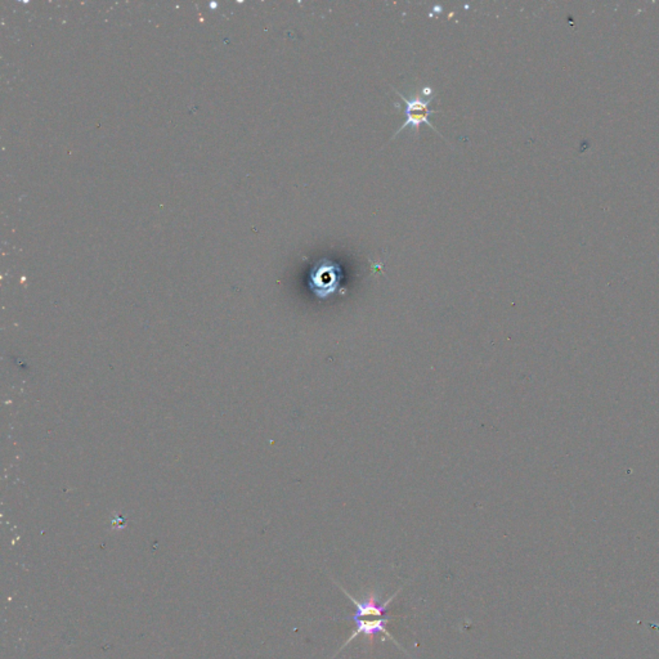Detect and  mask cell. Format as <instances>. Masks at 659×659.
<instances>
[{"label":"cell","instance_id":"cell-2","mask_svg":"<svg viewBox=\"0 0 659 659\" xmlns=\"http://www.w3.org/2000/svg\"><path fill=\"white\" fill-rule=\"evenodd\" d=\"M393 618H396V617L386 616V617L375 618L372 619V621H370L368 618L352 619V622H355V629H353L352 635L349 636V639L345 640L344 644L340 647V649L337 650V651L335 653L333 659H335V657H337V656H339V653H340V651H343V650H344L345 648H346V647H348V645H349V644L353 641V640L357 639L358 636H361V635H362V636L367 638V644H368V647H372L375 636L380 635V634L386 635L388 639L390 640V641H393L396 645H398V648H399V649L402 650V651H405L407 656H410V653H408V651H407V650L405 649V648H403V647H402V645H401V644H399L396 639H394V636H393V635L389 632V629H388V623H389V622H390V621H392ZM410 657H411V656H410Z\"/></svg>","mask_w":659,"mask_h":659},{"label":"cell","instance_id":"cell-1","mask_svg":"<svg viewBox=\"0 0 659 659\" xmlns=\"http://www.w3.org/2000/svg\"><path fill=\"white\" fill-rule=\"evenodd\" d=\"M335 583L339 586V588L344 592L345 595L349 598V600L355 604V614L349 616L344 618L345 621H352V619H359V618H370V617H375V618H381L384 617L386 610L389 609V605L390 603L394 600V598L398 596V594L402 591L403 586L396 590V592L390 596V598L386 599V601L380 603V595L379 592L371 588V590H367L364 596H362V600H358L355 599L352 594H349V591H346L339 582L335 581Z\"/></svg>","mask_w":659,"mask_h":659},{"label":"cell","instance_id":"cell-4","mask_svg":"<svg viewBox=\"0 0 659 659\" xmlns=\"http://www.w3.org/2000/svg\"><path fill=\"white\" fill-rule=\"evenodd\" d=\"M340 269L331 262H322L321 265L315 267L312 273V289L318 296H327L331 291L336 290L337 282L340 280Z\"/></svg>","mask_w":659,"mask_h":659},{"label":"cell","instance_id":"cell-3","mask_svg":"<svg viewBox=\"0 0 659 659\" xmlns=\"http://www.w3.org/2000/svg\"><path fill=\"white\" fill-rule=\"evenodd\" d=\"M396 94L403 100L405 102V116H406V120H405V124L396 131V134L392 137V139H394L396 135L399 133L402 132L403 129H406L407 126H411L412 131H418L420 125L421 124H426L429 125L430 128H433L436 132H438V129L433 126V124L429 120V118L434 113V110H430L429 106H430V102L434 100V96H432L430 98L427 100H423L420 97H412V98H406L402 93L396 91ZM439 134V132H438ZM440 135V134H439ZM442 137V135H440Z\"/></svg>","mask_w":659,"mask_h":659}]
</instances>
